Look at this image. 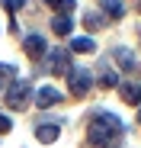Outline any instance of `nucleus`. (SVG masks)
Listing matches in <instances>:
<instances>
[{"label": "nucleus", "mask_w": 141, "mask_h": 148, "mask_svg": "<svg viewBox=\"0 0 141 148\" xmlns=\"http://www.w3.org/2000/svg\"><path fill=\"white\" fill-rule=\"evenodd\" d=\"M87 135H90V145H103L109 148L115 138L122 135V119L112 116V113H96L87 126Z\"/></svg>", "instance_id": "1"}, {"label": "nucleus", "mask_w": 141, "mask_h": 148, "mask_svg": "<svg viewBox=\"0 0 141 148\" xmlns=\"http://www.w3.org/2000/svg\"><path fill=\"white\" fill-rule=\"evenodd\" d=\"M29 97H32V84H26V81H16V84H10V87H7L3 100H7V106H10V110H26Z\"/></svg>", "instance_id": "2"}, {"label": "nucleus", "mask_w": 141, "mask_h": 148, "mask_svg": "<svg viewBox=\"0 0 141 148\" xmlns=\"http://www.w3.org/2000/svg\"><path fill=\"white\" fill-rule=\"evenodd\" d=\"M67 81H70V97H87L90 93V87H93V77H90V71H83V68H74L67 74Z\"/></svg>", "instance_id": "3"}, {"label": "nucleus", "mask_w": 141, "mask_h": 148, "mask_svg": "<svg viewBox=\"0 0 141 148\" xmlns=\"http://www.w3.org/2000/svg\"><path fill=\"white\" fill-rule=\"evenodd\" d=\"M26 52L32 58H45V55H48V42H45V36H39V32L26 36Z\"/></svg>", "instance_id": "4"}, {"label": "nucleus", "mask_w": 141, "mask_h": 148, "mask_svg": "<svg viewBox=\"0 0 141 148\" xmlns=\"http://www.w3.org/2000/svg\"><path fill=\"white\" fill-rule=\"evenodd\" d=\"M52 71H55V74H70V71H74L64 48H55V52H52Z\"/></svg>", "instance_id": "5"}, {"label": "nucleus", "mask_w": 141, "mask_h": 148, "mask_svg": "<svg viewBox=\"0 0 141 148\" xmlns=\"http://www.w3.org/2000/svg\"><path fill=\"white\" fill-rule=\"evenodd\" d=\"M58 100H61V93H58L55 87H42V90H39V97H35L39 110H48V106H55Z\"/></svg>", "instance_id": "6"}, {"label": "nucleus", "mask_w": 141, "mask_h": 148, "mask_svg": "<svg viewBox=\"0 0 141 148\" xmlns=\"http://www.w3.org/2000/svg\"><path fill=\"white\" fill-rule=\"evenodd\" d=\"M70 52H80V55H90V52H96V42H93L90 36H77V39H70Z\"/></svg>", "instance_id": "7"}, {"label": "nucleus", "mask_w": 141, "mask_h": 148, "mask_svg": "<svg viewBox=\"0 0 141 148\" xmlns=\"http://www.w3.org/2000/svg\"><path fill=\"white\" fill-rule=\"evenodd\" d=\"M119 97H122L125 103H141V87L138 84H122L119 87Z\"/></svg>", "instance_id": "8"}, {"label": "nucleus", "mask_w": 141, "mask_h": 148, "mask_svg": "<svg viewBox=\"0 0 141 148\" xmlns=\"http://www.w3.org/2000/svg\"><path fill=\"white\" fill-rule=\"evenodd\" d=\"M58 135H61L58 126H39V129H35V138L45 142V145H48V142H58Z\"/></svg>", "instance_id": "9"}, {"label": "nucleus", "mask_w": 141, "mask_h": 148, "mask_svg": "<svg viewBox=\"0 0 141 148\" xmlns=\"http://www.w3.org/2000/svg\"><path fill=\"white\" fill-rule=\"evenodd\" d=\"M103 13L112 16V19H119L125 13V3H122V0H103Z\"/></svg>", "instance_id": "10"}, {"label": "nucleus", "mask_w": 141, "mask_h": 148, "mask_svg": "<svg viewBox=\"0 0 141 148\" xmlns=\"http://www.w3.org/2000/svg\"><path fill=\"white\" fill-rule=\"evenodd\" d=\"M52 29H55L58 36H67L74 26H70V19H67V16H55V19H52Z\"/></svg>", "instance_id": "11"}, {"label": "nucleus", "mask_w": 141, "mask_h": 148, "mask_svg": "<svg viewBox=\"0 0 141 148\" xmlns=\"http://www.w3.org/2000/svg\"><path fill=\"white\" fill-rule=\"evenodd\" d=\"M115 58H119V64H122V68H128V71L135 68V55H132V52H125V48H119V52H115Z\"/></svg>", "instance_id": "12"}, {"label": "nucleus", "mask_w": 141, "mask_h": 148, "mask_svg": "<svg viewBox=\"0 0 141 148\" xmlns=\"http://www.w3.org/2000/svg\"><path fill=\"white\" fill-rule=\"evenodd\" d=\"M115 84H119L115 71H103V77H100V87H103V90H109V87H115Z\"/></svg>", "instance_id": "13"}, {"label": "nucleus", "mask_w": 141, "mask_h": 148, "mask_svg": "<svg viewBox=\"0 0 141 148\" xmlns=\"http://www.w3.org/2000/svg\"><path fill=\"white\" fill-rule=\"evenodd\" d=\"M3 7H7L10 13H16V10H22V7H26V0H3Z\"/></svg>", "instance_id": "14"}, {"label": "nucleus", "mask_w": 141, "mask_h": 148, "mask_svg": "<svg viewBox=\"0 0 141 148\" xmlns=\"http://www.w3.org/2000/svg\"><path fill=\"white\" fill-rule=\"evenodd\" d=\"M55 7H58V10H61V16H64V13H70V10H74V0H58Z\"/></svg>", "instance_id": "15"}, {"label": "nucleus", "mask_w": 141, "mask_h": 148, "mask_svg": "<svg viewBox=\"0 0 141 148\" xmlns=\"http://www.w3.org/2000/svg\"><path fill=\"white\" fill-rule=\"evenodd\" d=\"M13 129V122H10V116H3V113H0V132H10Z\"/></svg>", "instance_id": "16"}, {"label": "nucleus", "mask_w": 141, "mask_h": 148, "mask_svg": "<svg viewBox=\"0 0 141 148\" xmlns=\"http://www.w3.org/2000/svg\"><path fill=\"white\" fill-rule=\"evenodd\" d=\"M7 74H10V68H3V64H0V84H3V77H7Z\"/></svg>", "instance_id": "17"}, {"label": "nucleus", "mask_w": 141, "mask_h": 148, "mask_svg": "<svg viewBox=\"0 0 141 148\" xmlns=\"http://www.w3.org/2000/svg\"><path fill=\"white\" fill-rule=\"evenodd\" d=\"M45 3H52V7H55V3H58V0H45Z\"/></svg>", "instance_id": "18"}, {"label": "nucleus", "mask_w": 141, "mask_h": 148, "mask_svg": "<svg viewBox=\"0 0 141 148\" xmlns=\"http://www.w3.org/2000/svg\"><path fill=\"white\" fill-rule=\"evenodd\" d=\"M138 122H141V113H138Z\"/></svg>", "instance_id": "19"}]
</instances>
